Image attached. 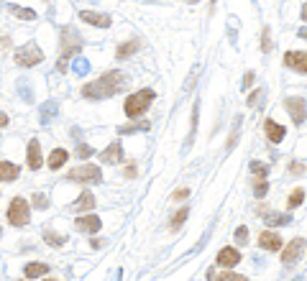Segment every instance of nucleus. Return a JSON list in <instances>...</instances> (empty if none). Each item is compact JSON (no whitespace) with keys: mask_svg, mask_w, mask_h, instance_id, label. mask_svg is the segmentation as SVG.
Returning a JSON list of instances; mask_svg holds the SVG:
<instances>
[{"mask_svg":"<svg viewBox=\"0 0 307 281\" xmlns=\"http://www.w3.org/2000/svg\"><path fill=\"white\" fill-rule=\"evenodd\" d=\"M125 82H128V77H125L123 72L113 69V72H105L103 77H97L95 82L85 85V87H82V95H85V97L103 100V97H110V95L120 92V90L125 87Z\"/></svg>","mask_w":307,"mask_h":281,"instance_id":"f257e3e1","label":"nucleus"},{"mask_svg":"<svg viewBox=\"0 0 307 281\" xmlns=\"http://www.w3.org/2000/svg\"><path fill=\"white\" fill-rule=\"evenodd\" d=\"M154 97H157V92H154L151 87H146V90H141V92H136V95H128V97H125V105H123L125 115H128L131 120L141 118V115L148 110V105L154 103Z\"/></svg>","mask_w":307,"mask_h":281,"instance_id":"f03ea898","label":"nucleus"},{"mask_svg":"<svg viewBox=\"0 0 307 281\" xmlns=\"http://www.w3.org/2000/svg\"><path fill=\"white\" fill-rule=\"evenodd\" d=\"M80 46H82V41H80L77 31H74L72 26H64V29H62V59H59V64H57V69H59L62 74L67 72L69 57H72V54H80Z\"/></svg>","mask_w":307,"mask_h":281,"instance_id":"7ed1b4c3","label":"nucleus"},{"mask_svg":"<svg viewBox=\"0 0 307 281\" xmlns=\"http://www.w3.org/2000/svg\"><path fill=\"white\" fill-rule=\"evenodd\" d=\"M8 222L11 225H26L29 222V217H31V207H29V199L26 197H16L11 205H8Z\"/></svg>","mask_w":307,"mask_h":281,"instance_id":"20e7f679","label":"nucleus"},{"mask_svg":"<svg viewBox=\"0 0 307 281\" xmlns=\"http://www.w3.org/2000/svg\"><path fill=\"white\" fill-rule=\"evenodd\" d=\"M69 182H80V184H97L103 182V171L100 166H92V164H85V166H77L69 171Z\"/></svg>","mask_w":307,"mask_h":281,"instance_id":"39448f33","label":"nucleus"},{"mask_svg":"<svg viewBox=\"0 0 307 281\" xmlns=\"http://www.w3.org/2000/svg\"><path fill=\"white\" fill-rule=\"evenodd\" d=\"M44 62V54L36 44H23L18 52H16V64L18 67H36Z\"/></svg>","mask_w":307,"mask_h":281,"instance_id":"423d86ee","label":"nucleus"},{"mask_svg":"<svg viewBox=\"0 0 307 281\" xmlns=\"http://www.w3.org/2000/svg\"><path fill=\"white\" fill-rule=\"evenodd\" d=\"M304 248H307V240L304 238H294L284 250H282V261L289 266V263H294V261H299L302 258V253H304Z\"/></svg>","mask_w":307,"mask_h":281,"instance_id":"0eeeda50","label":"nucleus"},{"mask_svg":"<svg viewBox=\"0 0 307 281\" xmlns=\"http://www.w3.org/2000/svg\"><path fill=\"white\" fill-rule=\"evenodd\" d=\"M284 64L289 69H297V72L307 74V52H287L284 54Z\"/></svg>","mask_w":307,"mask_h":281,"instance_id":"6e6552de","label":"nucleus"},{"mask_svg":"<svg viewBox=\"0 0 307 281\" xmlns=\"http://www.w3.org/2000/svg\"><path fill=\"white\" fill-rule=\"evenodd\" d=\"M259 245H261L264 250L276 253V250H282V235L274 233V230H264V233L259 235Z\"/></svg>","mask_w":307,"mask_h":281,"instance_id":"1a4fd4ad","label":"nucleus"},{"mask_svg":"<svg viewBox=\"0 0 307 281\" xmlns=\"http://www.w3.org/2000/svg\"><path fill=\"white\" fill-rule=\"evenodd\" d=\"M284 105H287V113H289V118H292L294 123H302V120H304L307 110H304V100H302V97H289Z\"/></svg>","mask_w":307,"mask_h":281,"instance_id":"9d476101","label":"nucleus"},{"mask_svg":"<svg viewBox=\"0 0 307 281\" xmlns=\"http://www.w3.org/2000/svg\"><path fill=\"white\" fill-rule=\"evenodd\" d=\"M80 18L85 23H92V26H100V29H108L110 26V16L108 13H97V11H80Z\"/></svg>","mask_w":307,"mask_h":281,"instance_id":"9b49d317","label":"nucleus"},{"mask_svg":"<svg viewBox=\"0 0 307 281\" xmlns=\"http://www.w3.org/2000/svg\"><path fill=\"white\" fill-rule=\"evenodd\" d=\"M74 227H77L80 233H97V230H100V217H95L92 212H90V215H82V217L74 220Z\"/></svg>","mask_w":307,"mask_h":281,"instance_id":"f8f14e48","label":"nucleus"},{"mask_svg":"<svg viewBox=\"0 0 307 281\" xmlns=\"http://www.w3.org/2000/svg\"><path fill=\"white\" fill-rule=\"evenodd\" d=\"M26 159H29V166H31L34 171L41 169L44 159H41V146H39V141H31V143H29V148H26Z\"/></svg>","mask_w":307,"mask_h":281,"instance_id":"ddd939ff","label":"nucleus"},{"mask_svg":"<svg viewBox=\"0 0 307 281\" xmlns=\"http://www.w3.org/2000/svg\"><path fill=\"white\" fill-rule=\"evenodd\" d=\"M238 261H241V253L236 248H231V245L220 248V253H218V263L220 266H236Z\"/></svg>","mask_w":307,"mask_h":281,"instance_id":"4468645a","label":"nucleus"},{"mask_svg":"<svg viewBox=\"0 0 307 281\" xmlns=\"http://www.w3.org/2000/svg\"><path fill=\"white\" fill-rule=\"evenodd\" d=\"M21 169L13 161H0V182H16Z\"/></svg>","mask_w":307,"mask_h":281,"instance_id":"2eb2a0df","label":"nucleus"},{"mask_svg":"<svg viewBox=\"0 0 307 281\" xmlns=\"http://www.w3.org/2000/svg\"><path fill=\"white\" fill-rule=\"evenodd\" d=\"M264 131H266V136H269L271 143H279V141L284 138V133H287L284 125H279L276 120H266V123H264Z\"/></svg>","mask_w":307,"mask_h":281,"instance_id":"dca6fc26","label":"nucleus"},{"mask_svg":"<svg viewBox=\"0 0 307 281\" xmlns=\"http://www.w3.org/2000/svg\"><path fill=\"white\" fill-rule=\"evenodd\" d=\"M123 159V148H120V143H113V146H108L103 154H100V161L103 164H118Z\"/></svg>","mask_w":307,"mask_h":281,"instance_id":"f3484780","label":"nucleus"},{"mask_svg":"<svg viewBox=\"0 0 307 281\" xmlns=\"http://www.w3.org/2000/svg\"><path fill=\"white\" fill-rule=\"evenodd\" d=\"M39 113H41V123L46 125V123H52V120L57 118V113H59V103H57V100H46V103L41 105Z\"/></svg>","mask_w":307,"mask_h":281,"instance_id":"a211bd4d","label":"nucleus"},{"mask_svg":"<svg viewBox=\"0 0 307 281\" xmlns=\"http://www.w3.org/2000/svg\"><path fill=\"white\" fill-rule=\"evenodd\" d=\"M92 207H95V197H92L90 192H82V194H80V199L72 205V210H74V212H87V210H92Z\"/></svg>","mask_w":307,"mask_h":281,"instance_id":"6ab92c4d","label":"nucleus"},{"mask_svg":"<svg viewBox=\"0 0 307 281\" xmlns=\"http://www.w3.org/2000/svg\"><path fill=\"white\" fill-rule=\"evenodd\" d=\"M67 159H69V154H67L64 148H54L52 156H49V166H52V169H62V166L67 164Z\"/></svg>","mask_w":307,"mask_h":281,"instance_id":"aec40b11","label":"nucleus"},{"mask_svg":"<svg viewBox=\"0 0 307 281\" xmlns=\"http://www.w3.org/2000/svg\"><path fill=\"white\" fill-rule=\"evenodd\" d=\"M23 273H26V278H39V276H46V273H49V266H46V263H29V266L23 268Z\"/></svg>","mask_w":307,"mask_h":281,"instance_id":"412c9836","label":"nucleus"},{"mask_svg":"<svg viewBox=\"0 0 307 281\" xmlns=\"http://www.w3.org/2000/svg\"><path fill=\"white\" fill-rule=\"evenodd\" d=\"M8 11H11L16 18H21V21H34V18H36V11H34V8H21V6H13V3H11Z\"/></svg>","mask_w":307,"mask_h":281,"instance_id":"4be33fe9","label":"nucleus"},{"mask_svg":"<svg viewBox=\"0 0 307 281\" xmlns=\"http://www.w3.org/2000/svg\"><path fill=\"white\" fill-rule=\"evenodd\" d=\"M136 49H138V41H136V39H131V41H125V44H120V46H118L115 57H118V59H128L131 54H136Z\"/></svg>","mask_w":307,"mask_h":281,"instance_id":"5701e85b","label":"nucleus"},{"mask_svg":"<svg viewBox=\"0 0 307 281\" xmlns=\"http://www.w3.org/2000/svg\"><path fill=\"white\" fill-rule=\"evenodd\" d=\"M90 72V62L85 57H74L72 59V74H87Z\"/></svg>","mask_w":307,"mask_h":281,"instance_id":"b1692460","label":"nucleus"},{"mask_svg":"<svg viewBox=\"0 0 307 281\" xmlns=\"http://www.w3.org/2000/svg\"><path fill=\"white\" fill-rule=\"evenodd\" d=\"M248 169L256 174V179H266V174H269V166H266V164H261V161H251V164H248Z\"/></svg>","mask_w":307,"mask_h":281,"instance_id":"393cba45","label":"nucleus"},{"mask_svg":"<svg viewBox=\"0 0 307 281\" xmlns=\"http://www.w3.org/2000/svg\"><path fill=\"white\" fill-rule=\"evenodd\" d=\"M44 240H46L49 245H64V243H67L64 235H57V233H52V230H44Z\"/></svg>","mask_w":307,"mask_h":281,"instance_id":"a878e982","label":"nucleus"},{"mask_svg":"<svg viewBox=\"0 0 307 281\" xmlns=\"http://www.w3.org/2000/svg\"><path fill=\"white\" fill-rule=\"evenodd\" d=\"M302 202H304V189H294V192L289 194V199H287L289 207H299Z\"/></svg>","mask_w":307,"mask_h":281,"instance_id":"bb28decb","label":"nucleus"},{"mask_svg":"<svg viewBox=\"0 0 307 281\" xmlns=\"http://www.w3.org/2000/svg\"><path fill=\"white\" fill-rule=\"evenodd\" d=\"M264 220H266L269 225H289V215H274V212H271V215H266Z\"/></svg>","mask_w":307,"mask_h":281,"instance_id":"cd10ccee","label":"nucleus"},{"mask_svg":"<svg viewBox=\"0 0 307 281\" xmlns=\"http://www.w3.org/2000/svg\"><path fill=\"white\" fill-rule=\"evenodd\" d=\"M18 92H21V97H23L26 103H31V100H34V90L26 85V80H21V82H18Z\"/></svg>","mask_w":307,"mask_h":281,"instance_id":"c85d7f7f","label":"nucleus"},{"mask_svg":"<svg viewBox=\"0 0 307 281\" xmlns=\"http://www.w3.org/2000/svg\"><path fill=\"white\" fill-rule=\"evenodd\" d=\"M187 215H190V210H187V207H182V210H180L177 215H172V227L177 230V227H180V225H182V222L187 220Z\"/></svg>","mask_w":307,"mask_h":281,"instance_id":"c756f323","label":"nucleus"},{"mask_svg":"<svg viewBox=\"0 0 307 281\" xmlns=\"http://www.w3.org/2000/svg\"><path fill=\"white\" fill-rule=\"evenodd\" d=\"M218 281H248V278H246V276H241V273L225 271V273H220V276H218Z\"/></svg>","mask_w":307,"mask_h":281,"instance_id":"7c9ffc66","label":"nucleus"},{"mask_svg":"<svg viewBox=\"0 0 307 281\" xmlns=\"http://www.w3.org/2000/svg\"><path fill=\"white\" fill-rule=\"evenodd\" d=\"M31 202H34V207H39V210H46V207H49V199H46L44 194H34Z\"/></svg>","mask_w":307,"mask_h":281,"instance_id":"2f4dec72","label":"nucleus"},{"mask_svg":"<svg viewBox=\"0 0 307 281\" xmlns=\"http://www.w3.org/2000/svg\"><path fill=\"white\" fill-rule=\"evenodd\" d=\"M236 240H238L241 245H246V243H248V227H246V225H241V227L236 230Z\"/></svg>","mask_w":307,"mask_h":281,"instance_id":"473e14b6","label":"nucleus"},{"mask_svg":"<svg viewBox=\"0 0 307 281\" xmlns=\"http://www.w3.org/2000/svg\"><path fill=\"white\" fill-rule=\"evenodd\" d=\"M133 131H148V123L143 120V123H138V125H123V128H120V133H133Z\"/></svg>","mask_w":307,"mask_h":281,"instance_id":"72a5a7b5","label":"nucleus"},{"mask_svg":"<svg viewBox=\"0 0 307 281\" xmlns=\"http://www.w3.org/2000/svg\"><path fill=\"white\" fill-rule=\"evenodd\" d=\"M77 156H80V159H90V156H92V148L85 146V143H80V146H77Z\"/></svg>","mask_w":307,"mask_h":281,"instance_id":"f704fd0d","label":"nucleus"},{"mask_svg":"<svg viewBox=\"0 0 307 281\" xmlns=\"http://www.w3.org/2000/svg\"><path fill=\"white\" fill-rule=\"evenodd\" d=\"M269 192V184H266V179H259V184H256V197H264Z\"/></svg>","mask_w":307,"mask_h":281,"instance_id":"c9c22d12","label":"nucleus"},{"mask_svg":"<svg viewBox=\"0 0 307 281\" xmlns=\"http://www.w3.org/2000/svg\"><path fill=\"white\" fill-rule=\"evenodd\" d=\"M261 49H264V52H269V49H271V41H269V29H264V34H261Z\"/></svg>","mask_w":307,"mask_h":281,"instance_id":"e433bc0d","label":"nucleus"},{"mask_svg":"<svg viewBox=\"0 0 307 281\" xmlns=\"http://www.w3.org/2000/svg\"><path fill=\"white\" fill-rule=\"evenodd\" d=\"M261 95H264L261 90H256V92H251V97H248V105H251V108H253V105H259V103H261Z\"/></svg>","mask_w":307,"mask_h":281,"instance_id":"4c0bfd02","label":"nucleus"},{"mask_svg":"<svg viewBox=\"0 0 307 281\" xmlns=\"http://www.w3.org/2000/svg\"><path fill=\"white\" fill-rule=\"evenodd\" d=\"M289 171H292V174H302V171H304V166H302V164H297V161H292V164H289Z\"/></svg>","mask_w":307,"mask_h":281,"instance_id":"58836bf2","label":"nucleus"},{"mask_svg":"<svg viewBox=\"0 0 307 281\" xmlns=\"http://www.w3.org/2000/svg\"><path fill=\"white\" fill-rule=\"evenodd\" d=\"M187 197H190V189H177V192H174V199H180V202L187 199Z\"/></svg>","mask_w":307,"mask_h":281,"instance_id":"ea45409f","label":"nucleus"},{"mask_svg":"<svg viewBox=\"0 0 307 281\" xmlns=\"http://www.w3.org/2000/svg\"><path fill=\"white\" fill-rule=\"evenodd\" d=\"M253 85V72H246V77H243V87H251Z\"/></svg>","mask_w":307,"mask_h":281,"instance_id":"a19ab883","label":"nucleus"},{"mask_svg":"<svg viewBox=\"0 0 307 281\" xmlns=\"http://www.w3.org/2000/svg\"><path fill=\"white\" fill-rule=\"evenodd\" d=\"M125 176H128V179L136 176V164H128V166H125Z\"/></svg>","mask_w":307,"mask_h":281,"instance_id":"79ce46f5","label":"nucleus"},{"mask_svg":"<svg viewBox=\"0 0 307 281\" xmlns=\"http://www.w3.org/2000/svg\"><path fill=\"white\" fill-rule=\"evenodd\" d=\"M6 125H8V115L0 113V128H6Z\"/></svg>","mask_w":307,"mask_h":281,"instance_id":"37998d69","label":"nucleus"},{"mask_svg":"<svg viewBox=\"0 0 307 281\" xmlns=\"http://www.w3.org/2000/svg\"><path fill=\"white\" fill-rule=\"evenodd\" d=\"M299 16H302V18H304V21H307V3H304V6H302V13H299Z\"/></svg>","mask_w":307,"mask_h":281,"instance_id":"c03bdc74","label":"nucleus"},{"mask_svg":"<svg viewBox=\"0 0 307 281\" xmlns=\"http://www.w3.org/2000/svg\"><path fill=\"white\" fill-rule=\"evenodd\" d=\"M299 36H302V39H307V29H299Z\"/></svg>","mask_w":307,"mask_h":281,"instance_id":"a18cd8bd","label":"nucleus"},{"mask_svg":"<svg viewBox=\"0 0 307 281\" xmlns=\"http://www.w3.org/2000/svg\"><path fill=\"white\" fill-rule=\"evenodd\" d=\"M44 281H57V278H44Z\"/></svg>","mask_w":307,"mask_h":281,"instance_id":"49530a36","label":"nucleus"},{"mask_svg":"<svg viewBox=\"0 0 307 281\" xmlns=\"http://www.w3.org/2000/svg\"><path fill=\"white\" fill-rule=\"evenodd\" d=\"M187 3H197V0H187Z\"/></svg>","mask_w":307,"mask_h":281,"instance_id":"de8ad7c7","label":"nucleus"}]
</instances>
